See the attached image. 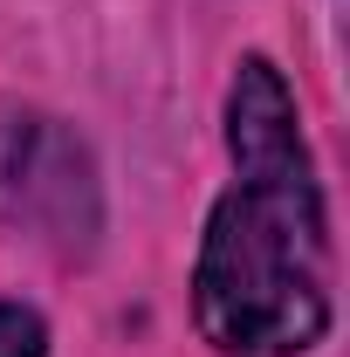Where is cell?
Here are the masks:
<instances>
[{
  "label": "cell",
  "instance_id": "3957f363",
  "mask_svg": "<svg viewBox=\"0 0 350 357\" xmlns=\"http://www.w3.org/2000/svg\"><path fill=\"white\" fill-rule=\"evenodd\" d=\"M42 351H48L42 316L21 303H0V357H42Z\"/></svg>",
  "mask_w": 350,
  "mask_h": 357
},
{
  "label": "cell",
  "instance_id": "7a4b0ae2",
  "mask_svg": "<svg viewBox=\"0 0 350 357\" xmlns=\"http://www.w3.org/2000/svg\"><path fill=\"white\" fill-rule=\"evenodd\" d=\"M0 220L69 255H83L103 227L89 151L76 144V131H62L28 103H0Z\"/></svg>",
  "mask_w": 350,
  "mask_h": 357
},
{
  "label": "cell",
  "instance_id": "6da1fadb",
  "mask_svg": "<svg viewBox=\"0 0 350 357\" xmlns=\"http://www.w3.org/2000/svg\"><path fill=\"white\" fill-rule=\"evenodd\" d=\"M234 192L199 248V330L234 357H289L330 330V227L296 96L275 62L248 55L227 103Z\"/></svg>",
  "mask_w": 350,
  "mask_h": 357
}]
</instances>
